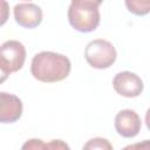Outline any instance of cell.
I'll list each match as a JSON object with an SVG mask.
<instances>
[{
	"mask_svg": "<svg viewBox=\"0 0 150 150\" xmlns=\"http://www.w3.org/2000/svg\"><path fill=\"white\" fill-rule=\"evenodd\" d=\"M71 70L69 59L54 52H41L34 55L30 73L34 79L45 83H54L68 77Z\"/></svg>",
	"mask_w": 150,
	"mask_h": 150,
	"instance_id": "obj_1",
	"label": "cell"
},
{
	"mask_svg": "<svg viewBox=\"0 0 150 150\" xmlns=\"http://www.w3.org/2000/svg\"><path fill=\"white\" fill-rule=\"evenodd\" d=\"M98 7L84 4L70 2L68 8V21L70 26L81 33H90L100 25Z\"/></svg>",
	"mask_w": 150,
	"mask_h": 150,
	"instance_id": "obj_2",
	"label": "cell"
},
{
	"mask_svg": "<svg viewBox=\"0 0 150 150\" xmlns=\"http://www.w3.org/2000/svg\"><path fill=\"white\" fill-rule=\"evenodd\" d=\"M86 61L95 69H105L116 61L117 53L111 42L96 39L90 41L84 50Z\"/></svg>",
	"mask_w": 150,
	"mask_h": 150,
	"instance_id": "obj_3",
	"label": "cell"
},
{
	"mask_svg": "<svg viewBox=\"0 0 150 150\" xmlns=\"http://www.w3.org/2000/svg\"><path fill=\"white\" fill-rule=\"evenodd\" d=\"M114 90L124 97H137L142 94L144 84L142 79L131 71H121L112 80Z\"/></svg>",
	"mask_w": 150,
	"mask_h": 150,
	"instance_id": "obj_4",
	"label": "cell"
},
{
	"mask_svg": "<svg viewBox=\"0 0 150 150\" xmlns=\"http://www.w3.org/2000/svg\"><path fill=\"white\" fill-rule=\"evenodd\" d=\"M0 56L9 68L11 73L20 70L26 60V48L16 40H8L0 46Z\"/></svg>",
	"mask_w": 150,
	"mask_h": 150,
	"instance_id": "obj_5",
	"label": "cell"
},
{
	"mask_svg": "<svg viewBox=\"0 0 150 150\" xmlns=\"http://www.w3.org/2000/svg\"><path fill=\"white\" fill-rule=\"evenodd\" d=\"M142 122L136 111L131 109L121 110L115 116V129L117 134L125 138H132L141 131Z\"/></svg>",
	"mask_w": 150,
	"mask_h": 150,
	"instance_id": "obj_6",
	"label": "cell"
},
{
	"mask_svg": "<svg viewBox=\"0 0 150 150\" xmlns=\"http://www.w3.org/2000/svg\"><path fill=\"white\" fill-rule=\"evenodd\" d=\"M42 9L35 4H18L14 6V19L23 28L33 29L42 21Z\"/></svg>",
	"mask_w": 150,
	"mask_h": 150,
	"instance_id": "obj_7",
	"label": "cell"
},
{
	"mask_svg": "<svg viewBox=\"0 0 150 150\" xmlns=\"http://www.w3.org/2000/svg\"><path fill=\"white\" fill-rule=\"evenodd\" d=\"M22 101L9 93L0 91V123H14L22 115Z\"/></svg>",
	"mask_w": 150,
	"mask_h": 150,
	"instance_id": "obj_8",
	"label": "cell"
},
{
	"mask_svg": "<svg viewBox=\"0 0 150 150\" xmlns=\"http://www.w3.org/2000/svg\"><path fill=\"white\" fill-rule=\"evenodd\" d=\"M45 148H47V149H69V146L66 143H63L61 139H53L50 143L46 144L41 139L32 138L22 145V149H45Z\"/></svg>",
	"mask_w": 150,
	"mask_h": 150,
	"instance_id": "obj_9",
	"label": "cell"
},
{
	"mask_svg": "<svg viewBox=\"0 0 150 150\" xmlns=\"http://www.w3.org/2000/svg\"><path fill=\"white\" fill-rule=\"evenodd\" d=\"M128 11L135 15L143 16L150 12V0H125Z\"/></svg>",
	"mask_w": 150,
	"mask_h": 150,
	"instance_id": "obj_10",
	"label": "cell"
},
{
	"mask_svg": "<svg viewBox=\"0 0 150 150\" xmlns=\"http://www.w3.org/2000/svg\"><path fill=\"white\" fill-rule=\"evenodd\" d=\"M83 149H108V150H111L112 149V145L109 143L108 139L105 138H101V137H96V138H91L89 139L84 145H83Z\"/></svg>",
	"mask_w": 150,
	"mask_h": 150,
	"instance_id": "obj_11",
	"label": "cell"
},
{
	"mask_svg": "<svg viewBox=\"0 0 150 150\" xmlns=\"http://www.w3.org/2000/svg\"><path fill=\"white\" fill-rule=\"evenodd\" d=\"M9 18V5L6 0H0V26L5 25Z\"/></svg>",
	"mask_w": 150,
	"mask_h": 150,
	"instance_id": "obj_12",
	"label": "cell"
},
{
	"mask_svg": "<svg viewBox=\"0 0 150 150\" xmlns=\"http://www.w3.org/2000/svg\"><path fill=\"white\" fill-rule=\"evenodd\" d=\"M9 74H11L9 68L7 67V64L5 63V61H4V60L1 59V56H0V84L4 83V82L8 79Z\"/></svg>",
	"mask_w": 150,
	"mask_h": 150,
	"instance_id": "obj_13",
	"label": "cell"
},
{
	"mask_svg": "<svg viewBox=\"0 0 150 150\" xmlns=\"http://www.w3.org/2000/svg\"><path fill=\"white\" fill-rule=\"evenodd\" d=\"M71 2H77V4H86V5H91V6H96L100 7V5L103 2V0H71Z\"/></svg>",
	"mask_w": 150,
	"mask_h": 150,
	"instance_id": "obj_14",
	"label": "cell"
},
{
	"mask_svg": "<svg viewBox=\"0 0 150 150\" xmlns=\"http://www.w3.org/2000/svg\"><path fill=\"white\" fill-rule=\"evenodd\" d=\"M25 1H29V0H25Z\"/></svg>",
	"mask_w": 150,
	"mask_h": 150,
	"instance_id": "obj_15",
	"label": "cell"
}]
</instances>
